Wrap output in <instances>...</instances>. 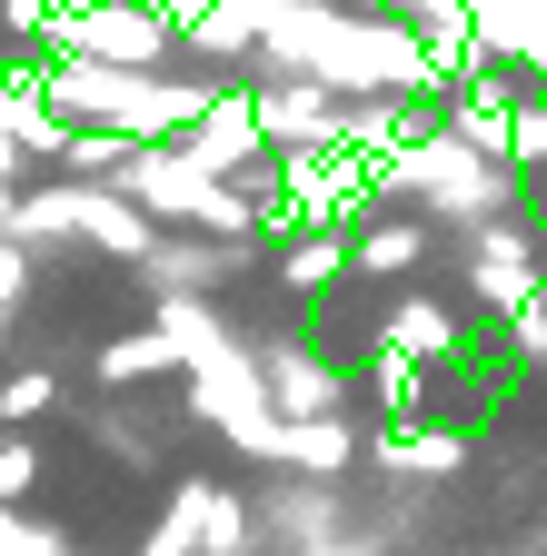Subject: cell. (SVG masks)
Returning <instances> with one entry per match:
<instances>
[{"label":"cell","instance_id":"24","mask_svg":"<svg viewBox=\"0 0 547 556\" xmlns=\"http://www.w3.org/2000/svg\"><path fill=\"white\" fill-rule=\"evenodd\" d=\"M369 397L388 407V428H408L419 397H428V368H398V358H378V348H369Z\"/></svg>","mask_w":547,"mask_h":556},{"label":"cell","instance_id":"10","mask_svg":"<svg viewBox=\"0 0 547 556\" xmlns=\"http://www.w3.org/2000/svg\"><path fill=\"white\" fill-rule=\"evenodd\" d=\"M518 100H527V90L508 80V70H468V80L448 90V119H438V129L458 139V150H477V160L508 169V119H518Z\"/></svg>","mask_w":547,"mask_h":556},{"label":"cell","instance_id":"23","mask_svg":"<svg viewBox=\"0 0 547 556\" xmlns=\"http://www.w3.org/2000/svg\"><path fill=\"white\" fill-rule=\"evenodd\" d=\"M508 179H518V189L547 179V90L518 100V119H508Z\"/></svg>","mask_w":547,"mask_h":556},{"label":"cell","instance_id":"6","mask_svg":"<svg viewBox=\"0 0 547 556\" xmlns=\"http://www.w3.org/2000/svg\"><path fill=\"white\" fill-rule=\"evenodd\" d=\"M170 21L150 11H129V0H90V11L71 21V40L40 50V60H90V70H170Z\"/></svg>","mask_w":547,"mask_h":556},{"label":"cell","instance_id":"27","mask_svg":"<svg viewBox=\"0 0 547 556\" xmlns=\"http://www.w3.org/2000/svg\"><path fill=\"white\" fill-rule=\"evenodd\" d=\"M30 486H40V447L30 438H0V507H21Z\"/></svg>","mask_w":547,"mask_h":556},{"label":"cell","instance_id":"32","mask_svg":"<svg viewBox=\"0 0 547 556\" xmlns=\"http://www.w3.org/2000/svg\"><path fill=\"white\" fill-rule=\"evenodd\" d=\"M0 338H11V308H0Z\"/></svg>","mask_w":547,"mask_h":556},{"label":"cell","instance_id":"26","mask_svg":"<svg viewBox=\"0 0 547 556\" xmlns=\"http://www.w3.org/2000/svg\"><path fill=\"white\" fill-rule=\"evenodd\" d=\"M498 328H508V358H527V368H547V289H537L527 308H508Z\"/></svg>","mask_w":547,"mask_h":556},{"label":"cell","instance_id":"18","mask_svg":"<svg viewBox=\"0 0 547 556\" xmlns=\"http://www.w3.org/2000/svg\"><path fill=\"white\" fill-rule=\"evenodd\" d=\"M338 268H349V239H328V229H299L289 249H279V278L299 299H319V289H338Z\"/></svg>","mask_w":547,"mask_h":556},{"label":"cell","instance_id":"28","mask_svg":"<svg viewBox=\"0 0 547 556\" xmlns=\"http://www.w3.org/2000/svg\"><path fill=\"white\" fill-rule=\"evenodd\" d=\"M129 11H150V21H170V40H179V21L199 11V0H129Z\"/></svg>","mask_w":547,"mask_h":556},{"label":"cell","instance_id":"25","mask_svg":"<svg viewBox=\"0 0 547 556\" xmlns=\"http://www.w3.org/2000/svg\"><path fill=\"white\" fill-rule=\"evenodd\" d=\"M50 407H60L50 368H11V378H0V417H11V428H30V417H50Z\"/></svg>","mask_w":547,"mask_h":556},{"label":"cell","instance_id":"2","mask_svg":"<svg viewBox=\"0 0 547 556\" xmlns=\"http://www.w3.org/2000/svg\"><path fill=\"white\" fill-rule=\"evenodd\" d=\"M369 199H408V208H419V229H428V219H438V229H488V219H518V179H508L498 160L458 150L438 119H428V129H408L398 150L369 169Z\"/></svg>","mask_w":547,"mask_h":556},{"label":"cell","instance_id":"11","mask_svg":"<svg viewBox=\"0 0 547 556\" xmlns=\"http://www.w3.org/2000/svg\"><path fill=\"white\" fill-rule=\"evenodd\" d=\"M328 90L309 80H249V129L269 139V160H289V150H328Z\"/></svg>","mask_w":547,"mask_h":556},{"label":"cell","instance_id":"33","mask_svg":"<svg viewBox=\"0 0 547 556\" xmlns=\"http://www.w3.org/2000/svg\"><path fill=\"white\" fill-rule=\"evenodd\" d=\"M537 546H547V527H537Z\"/></svg>","mask_w":547,"mask_h":556},{"label":"cell","instance_id":"3","mask_svg":"<svg viewBox=\"0 0 547 556\" xmlns=\"http://www.w3.org/2000/svg\"><path fill=\"white\" fill-rule=\"evenodd\" d=\"M120 199L140 208L160 239H249V229H259V208H249L239 189H220V179H199L179 150H129Z\"/></svg>","mask_w":547,"mask_h":556},{"label":"cell","instance_id":"17","mask_svg":"<svg viewBox=\"0 0 547 556\" xmlns=\"http://www.w3.org/2000/svg\"><path fill=\"white\" fill-rule=\"evenodd\" d=\"M419 258H428V229H419V219H369V229L349 239V268H359V278H408Z\"/></svg>","mask_w":547,"mask_h":556},{"label":"cell","instance_id":"31","mask_svg":"<svg viewBox=\"0 0 547 556\" xmlns=\"http://www.w3.org/2000/svg\"><path fill=\"white\" fill-rule=\"evenodd\" d=\"M11 199H21V189H0V249H11Z\"/></svg>","mask_w":547,"mask_h":556},{"label":"cell","instance_id":"30","mask_svg":"<svg viewBox=\"0 0 547 556\" xmlns=\"http://www.w3.org/2000/svg\"><path fill=\"white\" fill-rule=\"evenodd\" d=\"M21 179V150H11V139H0V189H11Z\"/></svg>","mask_w":547,"mask_h":556},{"label":"cell","instance_id":"19","mask_svg":"<svg viewBox=\"0 0 547 556\" xmlns=\"http://www.w3.org/2000/svg\"><path fill=\"white\" fill-rule=\"evenodd\" d=\"M199 507H210V477H179L170 507H160V527L140 536V556H199Z\"/></svg>","mask_w":547,"mask_h":556},{"label":"cell","instance_id":"29","mask_svg":"<svg viewBox=\"0 0 547 556\" xmlns=\"http://www.w3.org/2000/svg\"><path fill=\"white\" fill-rule=\"evenodd\" d=\"M319 556H378V546H369V536H338V546H319Z\"/></svg>","mask_w":547,"mask_h":556},{"label":"cell","instance_id":"22","mask_svg":"<svg viewBox=\"0 0 547 556\" xmlns=\"http://www.w3.org/2000/svg\"><path fill=\"white\" fill-rule=\"evenodd\" d=\"M80 11H90V0H0V21H11V30L30 40V50H60Z\"/></svg>","mask_w":547,"mask_h":556},{"label":"cell","instance_id":"21","mask_svg":"<svg viewBox=\"0 0 547 556\" xmlns=\"http://www.w3.org/2000/svg\"><path fill=\"white\" fill-rule=\"evenodd\" d=\"M199 556H259L249 546V497H229L220 477H210V507H199Z\"/></svg>","mask_w":547,"mask_h":556},{"label":"cell","instance_id":"5","mask_svg":"<svg viewBox=\"0 0 547 556\" xmlns=\"http://www.w3.org/2000/svg\"><path fill=\"white\" fill-rule=\"evenodd\" d=\"M249 368H259V397L279 428H309V417H349V368L309 338H249Z\"/></svg>","mask_w":547,"mask_h":556},{"label":"cell","instance_id":"15","mask_svg":"<svg viewBox=\"0 0 547 556\" xmlns=\"http://www.w3.org/2000/svg\"><path fill=\"white\" fill-rule=\"evenodd\" d=\"M408 129H419V110H408V100H338V110H328V150H349L359 169H378Z\"/></svg>","mask_w":547,"mask_h":556},{"label":"cell","instance_id":"20","mask_svg":"<svg viewBox=\"0 0 547 556\" xmlns=\"http://www.w3.org/2000/svg\"><path fill=\"white\" fill-rule=\"evenodd\" d=\"M150 378H170V348L150 328H129V338L100 348V388H150Z\"/></svg>","mask_w":547,"mask_h":556},{"label":"cell","instance_id":"4","mask_svg":"<svg viewBox=\"0 0 547 556\" xmlns=\"http://www.w3.org/2000/svg\"><path fill=\"white\" fill-rule=\"evenodd\" d=\"M179 160L199 169V179H220V189H239L249 208L269 199V139L249 129V90H210V110H199L189 129H179Z\"/></svg>","mask_w":547,"mask_h":556},{"label":"cell","instance_id":"14","mask_svg":"<svg viewBox=\"0 0 547 556\" xmlns=\"http://www.w3.org/2000/svg\"><path fill=\"white\" fill-rule=\"evenodd\" d=\"M359 428H349V417H309V428H279V438H269V477H309V486H338V477H349L359 467Z\"/></svg>","mask_w":547,"mask_h":556},{"label":"cell","instance_id":"9","mask_svg":"<svg viewBox=\"0 0 547 556\" xmlns=\"http://www.w3.org/2000/svg\"><path fill=\"white\" fill-rule=\"evenodd\" d=\"M249 258H259V239H150L140 278H150V299H210L220 308V289Z\"/></svg>","mask_w":547,"mask_h":556},{"label":"cell","instance_id":"13","mask_svg":"<svg viewBox=\"0 0 547 556\" xmlns=\"http://www.w3.org/2000/svg\"><path fill=\"white\" fill-rule=\"evenodd\" d=\"M458 348H468V328H458V308H448V299H428V289L388 299V318H378V358L428 368V358H458Z\"/></svg>","mask_w":547,"mask_h":556},{"label":"cell","instance_id":"12","mask_svg":"<svg viewBox=\"0 0 547 556\" xmlns=\"http://www.w3.org/2000/svg\"><path fill=\"white\" fill-rule=\"evenodd\" d=\"M359 457H369L378 477H398V486H438V477L468 467V438H458V428H428V417H408V428H378Z\"/></svg>","mask_w":547,"mask_h":556},{"label":"cell","instance_id":"1","mask_svg":"<svg viewBox=\"0 0 547 556\" xmlns=\"http://www.w3.org/2000/svg\"><path fill=\"white\" fill-rule=\"evenodd\" d=\"M30 100L60 119V129H110L129 150H179V129L210 110L220 80H170V70H90V60H21Z\"/></svg>","mask_w":547,"mask_h":556},{"label":"cell","instance_id":"8","mask_svg":"<svg viewBox=\"0 0 547 556\" xmlns=\"http://www.w3.org/2000/svg\"><path fill=\"white\" fill-rule=\"evenodd\" d=\"M468 289H477V308H488V318L527 308V299L547 289V268H537V239H527L518 219H488V229H468Z\"/></svg>","mask_w":547,"mask_h":556},{"label":"cell","instance_id":"16","mask_svg":"<svg viewBox=\"0 0 547 556\" xmlns=\"http://www.w3.org/2000/svg\"><path fill=\"white\" fill-rule=\"evenodd\" d=\"M179 50H189V60H239V70H249V50H259V0H199V11L179 21Z\"/></svg>","mask_w":547,"mask_h":556},{"label":"cell","instance_id":"7","mask_svg":"<svg viewBox=\"0 0 547 556\" xmlns=\"http://www.w3.org/2000/svg\"><path fill=\"white\" fill-rule=\"evenodd\" d=\"M338 536H349L338 486H309V477H279V486H269V507H249V546L259 556H319Z\"/></svg>","mask_w":547,"mask_h":556}]
</instances>
